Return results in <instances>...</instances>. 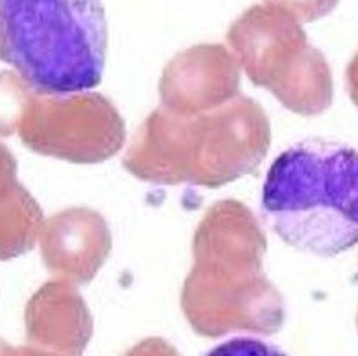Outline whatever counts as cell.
<instances>
[{
	"label": "cell",
	"instance_id": "3957f363",
	"mask_svg": "<svg viewBox=\"0 0 358 356\" xmlns=\"http://www.w3.org/2000/svg\"><path fill=\"white\" fill-rule=\"evenodd\" d=\"M203 356H289L278 346L257 337H233L213 346Z\"/></svg>",
	"mask_w": 358,
	"mask_h": 356
},
{
	"label": "cell",
	"instance_id": "277c9868",
	"mask_svg": "<svg viewBox=\"0 0 358 356\" xmlns=\"http://www.w3.org/2000/svg\"><path fill=\"white\" fill-rule=\"evenodd\" d=\"M283 2L303 7V9H306V13H313V10L317 9H325V7H329L332 0H283Z\"/></svg>",
	"mask_w": 358,
	"mask_h": 356
},
{
	"label": "cell",
	"instance_id": "6da1fadb",
	"mask_svg": "<svg viewBox=\"0 0 358 356\" xmlns=\"http://www.w3.org/2000/svg\"><path fill=\"white\" fill-rule=\"evenodd\" d=\"M266 225L299 251L334 257L358 244V150L303 140L283 150L261 194Z\"/></svg>",
	"mask_w": 358,
	"mask_h": 356
},
{
	"label": "cell",
	"instance_id": "7a4b0ae2",
	"mask_svg": "<svg viewBox=\"0 0 358 356\" xmlns=\"http://www.w3.org/2000/svg\"><path fill=\"white\" fill-rule=\"evenodd\" d=\"M107 38L101 0H0V61L44 96L96 87Z\"/></svg>",
	"mask_w": 358,
	"mask_h": 356
}]
</instances>
